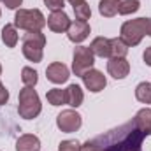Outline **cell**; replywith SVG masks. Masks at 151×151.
I'll return each instance as SVG.
<instances>
[{
	"mask_svg": "<svg viewBox=\"0 0 151 151\" xmlns=\"http://www.w3.org/2000/svg\"><path fill=\"white\" fill-rule=\"evenodd\" d=\"M146 134L132 121L119 125L102 135H97L84 144H81V151L104 150V151H142Z\"/></svg>",
	"mask_w": 151,
	"mask_h": 151,
	"instance_id": "6da1fadb",
	"label": "cell"
},
{
	"mask_svg": "<svg viewBox=\"0 0 151 151\" xmlns=\"http://www.w3.org/2000/svg\"><path fill=\"white\" fill-rule=\"evenodd\" d=\"M144 35L151 37V18H137V19H130V21L121 25L119 39L128 47L137 46Z\"/></svg>",
	"mask_w": 151,
	"mask_h": 151,
	"instance_id": "7a4b0ae2",
	"label": "cell"
},
{
	"mask_svg": "<svg viewBox=\"0 0 151 151\" xmlns=\"http://www.w3.org/2000/svg\"><path fill=\"white\" fill-rule=\"evenodd\" d=\"M42 109V104H40V99H39L37 91L30 86H25L21 91H19V99H18V113L21 118L25 119H34L40 114Z\"/></svg>",
	"mask_w": 151,
	"mask_h": 151,
	"instance_id": "3957f363",
	"label": "cell"
},
{
	"mask_svg": "<svg viewBox=\"0 0 151 151\" xmlns=\"http://www.w3.org/2000/svg\"><path fill=\"white\" fill-rule=\"evenodd\" d=\"M46 25L47 21L39 9H19L14 16V27L25 32H40Z\"/></svg>",
	"mask_w": 151,
	"mask_h": 151,
	"instance_id": "277c9868",
	"label": "cell"
},
{
	"mask_svg": "<svg viewBox=\"0 0 151 151\" xmlns=\"http://www.w3.org/2000/svg\"><path fill=\"white\" fill-rule=\"evenodd\" d=\"M46 46V35L42 32H27L23 35L21 51L28 62L39 63L42 60V49Z\"/></svg>",
	"mask_w": 151,
	"mask_h": 151,
	"instance_id": "5b68a950",
	"label": "cell"
},
{
	"mask_svg": "<svg viewBox=\"0 0 151 151\" xmlns=\"http://www.w3.org/2000/svg\"><path fill=\"white\" fill-rule=\"evenodd\" d=\"M93 63H95V55L91 53L90 47H86V46H77V47H74L72 70H74L76 76L81 77L86 70L93 69Z\"/></svg>",
	"mask_w": 151,
	"mask_h": 151,
	"instance_id": "8992f818",
	"label": "cell"
},
{
	"mask_svg": "<svg viewBox=\"0 0 151 151\" xmlns=\"http://www.w3.org/2000/svg\"><path fill=\"white\" fill-rule=\"evenodd\" d=\"M83 125V119H81V114L76 113L74 109H65L56 116V127L65 132V134H72L77 132Z\"/></svg>",
	"mask_w": 151,
	"mask_h": 151,
	"instance_id": "52a82bcc",
	"label": "cell"
},
{
	"mask_svg": "<svg viewBox=\"0 0 151 151\" xmlns=\"http://www.w3.org/2000/svg\"><path fill=\"white\" fill-rule=\"evenodd\" d=\"M81 77H83L84 86H86L90 91H93V93L102 91V90L106 88V84H107L106 76L102 74L100 70H97V69H90V70H86Z\"/></svg>",
	"mask_w": 151,
	"mask_h": 151,
	"instance_id": "ba28073f",
	"label": "cell"
},
{
	"mask_svg": "<svg viewBox=\"0 0 151 151\" xmlns=\"http://www.w3.org/2000/svg\"><path fill=\"white\" fill-rule=\"evenodd\" d=\"M47 27H49V30H53L56 34H63L70 27V18L63 11H53L47 18Z\"/></svg>",
	"mask_w": 151,
	"mask_h": 151,
	"instance_id": "9c48e42d",
	"label": "cell"
},
{
	"mask_svg": "<svg viewBox=\"0 0 151 151\" xmlns=\"http://www.w3.org/2000/svg\"><path fill=\"white\" fill-rule=\"evenodd\" d=\"M69 76H70V70L67 69V65H63V63H60V62H53V63L47 65V69H46V77H47V81H51V83H55V84L65 83V81L69 79Z\"/></svg>",
	"mask_w": 151,
	"mask_h": 151,
	"instance_id": "30bf717a",
	"label": "cell"
},
{
	"mask_svg": "<svg viewBox=\"0 0 151 151\" xmlns=\"http://www.w3.org/2000/svg\"><path fill=\"white\" fill-rule=\"evenodd\" d=\"M88 35H90V25H88V21H79V19L70 21V27H69V30H67L69 40L79 44V42H83Z\"/></svg>",
	"mask_w": 151,
	"mask_h": 151,
	"instance_id": "8fae6325",
	"label": "cell"
},
{
	"mask_svg": "<svg viewBox=\"0 0 151 151\" xmlns=\"http://www.w3.org/2000/svg\"><path fill=\"white\" fill-rule=\"evenodd\" d=\"M107 72L114 79H125L130 72V63L127 58H109L107 62Z\"/></svg>",
	"mask_w": 151,
	"mask_h": 151,
	"instance_id": "7c38bea8",
	"label": "cell"
},
{
	"mask_svg": "<svg viewBox=\"0 0 151 151\" xmlns=\"http://www.w3.org/2000/svg\"><path fill=\"white\" fill-rule=\"evenodd\" d=\"M90 49L95 56H100V58H109L111 56V39L107 37H97L91 40L90 44Z\"/></svg>",
	"mask_w": 151,
	"mask_h": 151,
	"instance_id": "4fadbf2b",
	"label": "cell"
},
{
	"mask_svg": "<svg viewBox=\"0 0 151 151\" xmlns=\"http://www.w3.org/2000/svg\"><path fill=\"white\" fill-rule=\"evenodd\" d=\"M16 151H40V141L32 134H25L16 141Z\"/></svg>",
	"mask_w": 151,
	"mask_h": 151,
	"instance_id": "5bb4252c",
	"label": "cell"
},
{
	"mask_svg": "<svg viewBox=\"0 0 151 151\" xmlns=\"http://www.w3.org/2000/svg\"><path fill=\"white\" fill-rule=\"evenodd\" d=\"M134 123L146 134V135H151V109H141L139 113L135 114L134 118Z\"/></svg>",
	"mask_w": 151,
	"mask_h": 151,
	"instance_id": "9a60e30c",
	"label": "cell"
},
{
	"mask_svg": "<svg viewBox=\"0 0 151 151\" xmlns=\"http://www.w3.org/2000/svg\"><path fill=\"white\" fill-rule=\"evenodd\" d=\"M65 97H67V104H69L70 107H79V106L83 104V99H84L83 90H81L77 84H70V86L65 90Z\"/></svg>",
	"mask_w": 151,
	"mask_h": 151,
	"instance_id": "2e32d148",
	"label": "cell"
},
{
	"mask_svg": "<svg viewBox=\"0 0 151 151\" xmlns=\"http://www.w3.org/2000/svg\"><path fill=\"white\" fill-rule=\"evenodd\" d=\"M119 4L121 0H100L99 4V12L106 18H113L118 14V9H119Z\"/></svg>",
	"mask_w": 151,
	"mask_h": 151,
	"instance_id": "e0dca14e",
	"label": "cell"
},
{
	"mask_svg": "<svg viewBox=\"0 0 151 151\" xmlns=\"http://www.w3.org/2000/svg\"><path fill=\"white\" fill-rule=\"evenodd\" d=\"M18 30L14 25H5L2 28V42L7 46V47H14L18 44Z\"/></svg>",
	"mask_w": 151,
	"mask_h": 151,
	"instance_id": "ac0fdd59",
	"label": "cell"
},
{
	"mask_svg": "<svg viewBox=\"0 0 151 151\" xmlns=\"http://www.w3.org/2000/svg\"><path fill=\"white\" fill-rule=\"evenodd\" d=\"M46 99L51 106H63L67 104V97H65V90L62 88H53L46 93Z\"/></svg>",
	"mask_w": 151,
	"mask_h": 151,
	"instance_id": "d6986e66",
	"label": "cell"
},
{
	"mask_svg": "<svg viewBox=\"0 0 151 151\" xmlns=\"http://www.w3.org/2000/svg\"><path fill=\"white\" fill-rule=\"evenodd\" d=\"M72 7H74L76 19H79V21H88V19H90L91 9H90V4H88V2H84V0L76 2V4H72Z\"/></svg>",
	"mask_w": 151,
	"mask_h": 151,
	"instance_id": "ffe728a7",
	"label": "cell"
},
{
	"mask_svg": "<svg viewBox=\"0 0 151 151\" xmlns=\"http://www.w3.org/2000/svg\"><path fill=\"white\" fill-rule=\"evenodd\" d=\"M127 53H128V46L121 39H111V56L109 58H125Z\"/></svg>",
	"mask_w": 151,
	"mask_h": 151,
	"instance_id": "44dd1931",
	"label": "cell"
},
{
	"mask_svg": "<svg viewBox=\"0 0 151 151\" xmlns=\"http://www.w3.org/2000/svg\"><path fill=\"white\" fill-rule=\"evenodd\" d=\"M135 99L142 104H151V83H139L135 88Z\"/></svg>",
	"mask_w": 151,
	"mask_h": 151,
	"instance_id": "7402d4cb",
	"label": "cell"
},
{
	"mask_svg": "<svg viewBox=\"0 0 151 151\" xmlns=\"http://www.w3.org/2000/svg\"><path fill=\"white\" fill-rule=\"evenodd\" d=\"M21 81H23L25 86L34 88V86L37 84V81H39L37 72H35L32 67H23V70H21Z\"/></svg>",
	"mask_w": 151,
	"mask_h": 151,
	"instance_id": "603a6c76",
	"label": "cell"
},
{
	"mask_svg": "<svg viewBox=\"0 0 151 151\" xmlns=\"http://www.w3.org/2000/svg\"><path fill=\"white\" fill-rule=\"evenodd\" d=\"M139 7H141L139 0H123V2L119 4L118 12H119V14H123V16H128V14H132V12H137V11H139Z\"/></svg>",
	"mask_w": 151,
	"mask_h": 151,
	"instance_id": "cb8c5ba5",
	"label": "cell"
},
{
	"mask_svg": "<svg viewBox=\"0 0 151 151\" xmlns=\"http://www.w3.org/2000/svg\"><path fill=\"white\" fill-rule=\"evenodd\" d=\"M58 150L60 151H81V142L79 141H62Z\"/></svg>",
	"mask_w": 151,
	"mask_h": 151,
	"instance_id": "d4e9b609",
	"label": "cell"
},
{
	"mask_svg": "<svg viewBox=\"0 0 151 151\" xmlns=\"http://www.w3.org/2000/svg\"><path fill=\"white\" fill-rule=\"evenodd\" d=\"M44 4L51 11H63L65 7V0H44Z\"/></svg>",
	"mask_w": 151,
	"mask_h": 151,
	"instance_id": "484cf974",
	"label": "cell"
},
{
	"mask_svg": "<svg viewBox=\"0 0 151 151\" xmlns=\"http://www.w3.org/2000/svg\"><path fill=\"white\" fill-rule=\"evenodd\" d=\"M7 100H9V91H7V88L0 83V106L7 104Z\"/></svg>",
	"mask_w": 151,
	"mask_h": 151,
	"instance_id": "4316f807",
	"label": "cell"
},
{
	"mask_svg": "<svg viewBox=\"0 0 151 151\" xmlns=\"http://www.w3.org/2000/svg\"><path fill=\"white\" fill-rule=\"evenodd\" d=\"M2 4H4L7 9H18V7L23 4V0H2Z\"/></svg>",
	"mask_w": 151,
	"mask_h": 151,
	"instance_id": "83f0119b",
	"label": "cell"
},
{
	"mask_svg": "<svg viewBox=\"0 0 151 151\" xmlns=\"http://www.w3.org/2000/svg\"><path fill=\"white\" fill-rule=\"evenodd\" d=\"M142 58H144V63L151 67V46H150V47H146V51H144Z\"/></svg>",
	"mask_w": 151,
	"mask_h": 151,
	"instance_id": "f1b7e54d",
	"label": "cell"
},
{
	"mask_svg": "<svg viewBox=\"0 0 151 151\" xmlns=\"http://www.w3.org/2000/svg\"><path fill=\"white\" fill-rule=\"evenodd\" d=\"M69 2H70V4H76V2H81V0H69Z\"/></svg>",
	"mask_w": 151,
	"mask_h": 151,
	"instance_id": "f546056e",
	"label": "cell"
},
{
	"mask_svg": "<svg viewBox=\"0 0 151 151\" xmlns=\"http://www.w3.org/2000/svg\"><path fill=\"white\" fill-rule=\"evenodd\" d=\"M88 151H104V150H88Z\"/></svg>",
	"mask_w": 151,
	"mask_h": 151,
	"instance_id": "4dcf8cb0",
	"label": "cell"
},
{
	"mask_svg": "<svg viewBox=\"0 0 151 151\" xmlns=\"http://www.w3.org/2000/svg\"><path fill=\"white\" fill-rule=\"evenodd\" d=\"M0 76H2V65H0Z\"/></svg>",
	"mask_w": 151,
	"mask_h": 151,
	"instance_id": "1f68e13d",
	"label": "cell"
},
{
	"mask_svg": "<svg viewBox=\"0 0 151 151\" xmlns=\"http://www.w3.org/2000/svg\"><path fill=\"white\" fill-rule=\"evenodd\" d=\"M0 14H2V11H0Z\"/></svg>",
	"mask_w": 151,
	"mask_h": 151,
	"instance_id": "d6a6232c",
	"label": "cell"
}]
</instances>
